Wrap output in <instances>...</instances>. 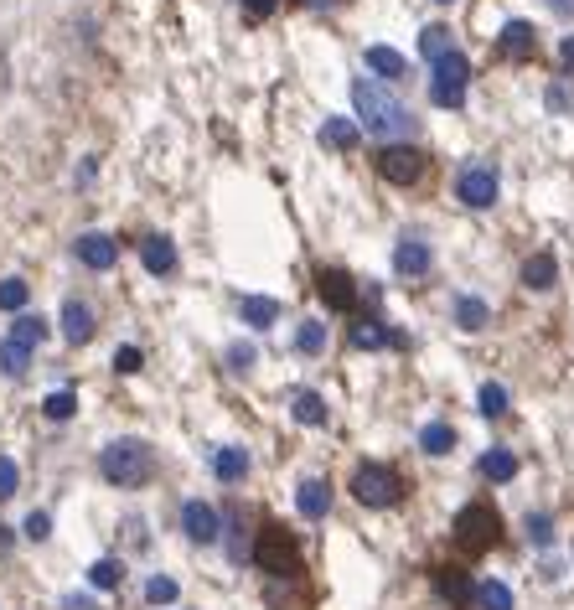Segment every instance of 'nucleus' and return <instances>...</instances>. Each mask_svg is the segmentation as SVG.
<instances>
[{
    "instance_id": "3",
    "label": "nucleus",
    "mask_w": 574,
    "mask_h": 610,
    "mask_svg": "<svg viewBox=\"0 0 574 610\" xmlns=\"http://www.w3.org/2000/svg\"><path fill=\"white\" fill-rule=\"evenodd\" d=\"M450 543H456V554L476 559V554H487V548L502 543V517L492 502H466L456 512V523H450Z\"/></svg>"
},
{
    "instance_id": "21",
    "label": "nucleus",
    "mask_w": 574,
    "mask_h": 610,
    "mask_svg": "<svg viewBox=\"0 0 574 610\" xmlns=\"http://www.w3.org/2000/svg\"><path fill=\"white\" fill-rule=\"evenodd\" d=\"M476 471L487 476L492 486H502V481H512V476H518V455H512L507 445H492V450L476 461Z\"/></svg>"
},
{
    "instance_id": "36",
    "label": "nucleus",
    "mask_w": 574,
    "mask_h": 610,
    "mask_svg": "<svg viewBox=\"0 0 574 610\" xmlns=\"http://www.w3.org/2000/svg\"><path fill=\"white\" fill-rule=\"evenodd\" d=\"M145 600H150V605H176V600H181V585H176L171 574H150V579H145Z\"/></svg>"
},
{
    "instance_id": "46",
    "label": "nucleus",
    "mask_w": 574,
    "mask_h": 610,
    "mask_svg": "<svg viewBox=\"0 0 574 610\" xmlns=\"http://www.w3.org/2000/svg\"><path fill=\"white\" fill-rule=\"evenodd\" d=\"M63 610H94V600H88V595H68Z\"/></svg>"
},
{
    "instance_id": "12",
    "label": "nucleus",
    "mask_w": 574,
    "mask_h": 610,
    "mask_svg": "<svg viewBox=\"0 0 574 610\" xmlns=\"http://www.w3.org/2000/svg\"><path fill=\"white\" fill-rule=\"evenodd\" d=\"M533 47H538L533 21H507L502 32H497V57H502V63H528Z\"/></svg>"
},
{
    "instance_id": "17",
    "label": "nucleus",
    "mask_w": 574,
    "mask_h": 610,
    "mask_svg": "<svg viewBox=\"0 0 574 610\" xmlns=\"http://www.w3.org/2000/svg\"><path fill=\"white\" fill-rule=\"evenodd\" d=\"M352 347L378 352V347H404V337H399V331H388L383 316H362V321L352 326Z\"/></svg>"
},
{
    "instance_id": "20",
    "label": "nucleus",
    "mask_w": 574,
    "mask_h": 610,
    "mask_svg": "<svg viewBox=\"0 0 574 610\" xmlns=\"http://www.w3.org/2000/svg\"><path fill=\"white\" fill-rule=\"evenodd\" d=\"M450 321H456L461 331H481L492 321V305L481 295H456V305H450Z\"/></svg>"
},
{
    "instance_id": "7",
    "label": "nucleus",
    "mask_w": 574,
    "mask_h": 610,
    "mask_svg": "<svg viewBox=\"0 0 574 610\" xmlns=\"http://www.w3.org/2000/svg\"><path fill=\"white\" fill-rule=\"evenodd\" d=\"M373 166H378V176L383 181H394V187H414L419 176H425V150L419 145H404V140H388L378 156H373Z\"/></svg>"
},
{
    "instance_id": "10",
    "label": "nucleus",
    "mask_w": 574,
    "mask_h": 610,
    "mask_svg": "<svg viewBox=\"0 0 574 610\" xmlns=\"http://www.w3.org/2000/svg\"><path fill=\"white\" fill-rule=\"evenodd\" d=\"M430 269H435V249L419 233H404L394 243V274H399V280H425Z\"/></svg>"
},
{
    "instance_id": "16",
    "label": "nucleus",
    "mask_w": 574,
    "mask_h": 610,
    "mask_svg": "<svg viewBox=\"0 0 574 610\" xmlns=\"http://www.w3.org/2000/svg\"><path fill=\"white\" fill-rule=\"evenodd\" d=\"M295 507H300V517H311V523H321V517L331 512V486L321 481V476H306L295 486Z\"/></svg>"
},
{
    "instance_id": "33",
    "label": "nucleus",
    "mask_w": 574,
    "mask_h": 610,
    "mask_svg": "<svg viewBox=\"0 0 574 610\" xmlns=\"http://www.w3.org/2000/svg\"><path fill=\"white\" fill-rule=\"evenodd\" d=\"M295 352L321 357V352H326V321H300V326H295Z\"/></svg>"
},
{
    "instance_id": "40",
    "label": "nucleus",
    "mask_w": 574,
    "mask_h": 610,
    "mask_svg": "<svg viewBox=\"0 0 574 610\" xmlns=\"http://www.w3.org/2000/svg\"><path fill=\"white\" fill-rule=\"evenodd\" d=\"M16 486H21V466L11 461V455H0V502L16 497Z\"/></svg>"
},
{
    "instance_id": "39",
    "label": "nucleus",
    "mask_w": 574,
    "mask_h": 610,
    "mask_svg": "<svg viewBox=\"0 0 574 610\" xmlns=\"http://www.w3.org/2000/svg\"><path fill=\"white\" fill-rule=\"evenodd\" d=\"M21 533L32 538V543H47V538H52V517H47V512H26V523H21Z\"/></svg>"
},
{
    "instance_id": "37",
    "label": "nucleus",
    "mask_w": 574,
    "mask_h": 610,
    "mask_svg": "<svg viewBox=\"0 0 574 610\" xmlns=\"http://www.w3.org/2000/svg\"><path fill=\"white\" fill-rule=\"evenodd\" d=\"M476 409L487 414V419H502V414H507V388H502V383H481Z\"/></svg>"
},
{
    "instance_id": "41",
    "label": "nucleus",
    "mask_w": 574,
    "mask_h": 610,
    "mask_svg": "<svg viewBox=\"0 0 574 610\" xmlns=\"http://www.w3.org/2000/svg\"><path fill=\"white\" fill-rule=\"evenodd\" d=\"M140 368H145V352H140V347H119V352H114V373L130 378V373H140Z\"/></svg>"
},
{
    "instance_id": "22",
    "label": "nucleus",
    "mask_w": 574,
    "mask_h": 610,
    "mask_svg": "<svg viewBox=\"0 0 574 610\" xmlns=\"http://www.w3.org/2000/svg\"><path fill=\"white\" fill-rule=\"evenodd\" d=\"M554 280H559V259L543 249V254H533L528 264H523V285L528 290H554Z\"/></svg>"
},
{
    "instance_id": "9",
    "label": "nucleus",
    "mask_w": 574,
    "mask_h": 610,
    "mask_svg": "<svg viewBox=\"0 0 574 610\" xmlns=\"http://www.w3.org/2000/svg\"><path fill=\"white\" fill-rule=\"evenodd\" d=\"M181 533H187L192 543H218L223 538V512L213 507V502H202V497H192V502H181Z\"/></svg>"
},
{
    "instance_id": "48",
    "label": "nucleus",
    "mask_w": 574,
    "mask_h": 610,
    "mask_svg": "<svg viewBox=\"0 0 574 610\" xmlns=\"http://www.w3.org/2000/svg\"><path fill=\"white\" fill-rule=\"evenodd\" d=\"M440 6H450V0H440Z\"/></svg>"
},
{
    "instance_id": "42",
    "label": "nucleus",
    "mask_w": 574,
    "mask_h": 610,
    "mask_svg": "<svg viewBox=\"0 0 574 610\" xmlns=\"http://www.w3.org/2000/svg\"><path fill=\"white\" fill-rule=\"evenodd\" d=\"M254 357H259V352H254L249 342H233V347H228V368H233V373H249Z\"/></svg>"
},
{
    "instance_id": "6",
    "label": "nucleus",
    "mask_w": 574,
    "mask_h": 610,
    "mask_svg": "<svg viewBox=\"0 0 574 610\" xmlns=\"http://www.w3.org/2000/svg\"><path fill=\"white\" fill-rule=\"evenodd\" d=\"M435 73H430V99H435V109H461L466 104V83H471V63L461 52H450V57H440V63H430Z\"/></svg>"
},
{
    "instance_id": "14",
    "label": "nucleus",
    "mask_w": 574,
    "mask_h": 610,
    "mask_svg": "<svg viewBox=\"0 0 574 610\" xmlns=\"http://www.w3.org/2000/svg\"><path fill=\"white\" fill-rule=\"evenodd\" d=\"M316 290H321V300L331 305V311H357V280L347 269H321Z\"/></svg>"
},
{
    "instance_id": "25",
    "label": "nucleus",
    "mask_w": 574,
    "mask_h": 610,
    "mask_svg": "<svg viewBox=\"0 0 574 610\" xmlns=\"http://www.w3.org/2000/svg\"><path fill=\"white\" fill-rule=\"evenodd\" d=\"M290 414H295V424L316 430V424H326V399H321V393H311V388H300L295 399H290Z\"/></svg>"
},
{
    "instance_id": "8",
    "label": "nucleus",
    "mask_w": 574,
    "mask_h": 610,
    "mask_svg": "<svg viewBox=\"0 0 574 610\" xmlns=\"http://www.w3.org/2000/svg\"><path fill=\"white\" fill-rule=\"evenodd\" d=\"M497 192H502V176H497V166H492L487 156H476V161H466V166L456 171V197H461L466 207H492Z\"/></svg>"
},
{
    "instance_id": "2",
    "label": "nucleus",
    "mask_w": 574,
    "mask_h": 610,
    "mask_svg": "<svg viewBox=\"0 0 574 610\" xmlns=\"http://www.w3.org/2000/svg\"><path fill=\"white\" fill-rule=\"evenodd\" d=\"M99 476L109 486H119V492H140V486L156 476V450H150V440H135V435L109 440L99 450Z\"/></svg>"
},
{
    "instance_id": "34",
    "label": "nucleus",
    "mask_w": 574,
    "mask_h": 610,
    "mask_svg": "<svg viewBox=\"0 0 574 610\" xmlns=\"http://www.w3.org/2000/svg\"><path fill=\"white\" fill-rule=\"evenodd\" d=\"M42 414H47L52 424L73 419V414H78V393H73V388H57V393H47V399H42Z\"/></svg>"
},
{
    "instance_id": "35",
    "label": "nucleus",
    "mask_w": 574,
    "mask_h": 610,
    "mask_svg": "<svg viewBox=\"0 0 574 610\" xmlns=\"http://www.w3.org/2000/svg\"><path fill=\"white\" fill-rule=\"evenodd\" d=\"M26 300H32V285H26V280H16V274H11V280H0V311L21 316Z\"/></svg>"
},
{
    "instance_id": "11",
    "label": "nucleus",
    "mask_w": 574,
    "mask_h": 610,
    "mask_svg": "<svg viewBox=\"0 0 574 610\" xmlns=\"http://www.w3.org/2000/svg\"><path fill=\"white\" fill-rule=\"evenodd\" d=\"M73 254H78L83 269H114L119 264V238H109V233H78Z\"/></svg>"
},
{
    "instance_id": "26",
    "label": "nucleus",
    "mask_w": 574,
    "mask_h": 610,
    "mask_svg": "<svg viewBox=\"0 0 574 610\" xmlns=\"http://www.w3.org/2000/svg\"><path fill=\"white\" fill-rule=\"evenodd\" d=\"M435 590H440L445 600H456V605H471V600H476V585H471L461 569H435Z\"/></svg>"
},
{
    "instance_id": "27",
    "label": "nucleus",
    "mask_w": 574,
    "mask_h": 610,
    "mask_svg": "<svg viewBox=\"0 0 574 610\" xmlns=\"http://www.w3.org/2000/svg\"><path fill=\"white\" fill-rule=\"evenodd\" d=\"M419 450H425V455H450V450H456V430H450L445 419H430L425 430H419Z\"/></svg>"
},
{
    "instance_id": "29",
    "label": "nucleus",
    "mask_w": 574,
    "mask_h": 610,
    "mask_svg": "<svg viewBox=\"0 0 574 610\" xmlns=\"http://www.w3.org/2000/svg\"><path fill=\"white\" fill-rule=\"evenodd\" d=\"M321 145H331V150H357L362 145V130L352 125V119H326V125H321Z\"/></svg>"
},
{
    "instance_id": "15",
    "label": "nucleus",
    "mask_w": 574,
    "mask_h": 610,
    "mask_svg": "<svg viewBox=\"0 0 574 610\" xmlns=\"http://www.w3.org/2000/svg\"><path fill=\"white\" fill-rule=\"evenodd\" d=\"M94 331H99L94 305L78 300V295H68V300H63V337H68L73 347H88V342H94Z\"/></svg>"
},
{
    "instance_id": "4",
    "label": "nucleus",
    "mask_w": 574,
    "mask_h": 610,
    "mask_svg": "<svg viewBox=\"0 0 574 610\" xmlns=\"http://www.w3.org/2000/svg\"><path fill=\"white\" fill-rule=\"evenodd\" d=\"M254 564L269 579H295L300 574V538L285 523H259L254 528Z\"/></svg>"
},
{
    "instance_id": "47",
    "label": "nucleus",
    "mask_w": 574,
    "mask_h": 610,
    "mask_svg": "<svg viewBox=\"0 0 574 610\" xmlns=\"http://www.w3.org/2000/svg\"><path fill=\"white\" fill-rule=\"evenodd\" d=\"M306 6H331V0H306Z\"/></svg>"
},
{
    "instance_id": "28",
    "label": "nucleus",
    "mask_w": 574,
    "mask_h": 610,
    "mask_svg": "<svg viewBox=\"0 0 574 610\" xmlns=\"http://www.w3.org/2000/svg\"><path fill=\"white\" fill-rule=\"evenodd\" d=\"M32 352H37V347L6 337V342H0V373H6V378H21L26 368H32Z\"/></svg>"
},
{
    "instance_id": "31",
    "label": "nucleus",
    "mask_w": 574,
    "mask_h": 610,
    "mask_svg": "<svg viewBox=\"0 0 574 610\" xmlns=\"http://www.w3.org/2000/svg\"><path fill=\"white\" fill-rule=\"evenodd\" d=\"M476 610H512V590L502 585V579H476Z\"/></svg>"
},
{
    "instance_id": "1",
    "label": "nucleus",
    "mask_w": 574,
    "mask_h": 610,
    "mask_svg": "<svg viewBox=\"0 0 574 610\" xmlns=\"http://www.w3.org/2000/svg\"><path fill=\"white\" fill-rule=\"evenodd\" d=\"M352 104H357V130H368L373 140H404L414 130V109L388 83L357 78L352 83Z\"/></svg>"
},
{
    "instance_id": "44",
    "label": "nucleus",
    "mask_w": 574,
    "mask_h": 610,
    "mask_svg": "<svg viewBox=\"0 0 574 610\" xmlns=\"http://www.w3.org/2000/svg\"><path fill=\"white\" fill-rule=\"evenodd\" d=\"M559 63H564V73H574V37L559 42Z\"/></svg>"
},
{
    "instance_id": "38",
    "label": "nucleus",
    "mask_w": 574,
    "mask_h": 610,
    "mask_svg": "<svg viewBox=\"0 0 574 610\" xmlns=\"http://www.w3.org/2000/svg\"><path fill=\"white\" fill-rule=\"evenodd\" d=\"M523 528H528V543H533V548H554V538H559L549 512H528V523H523Z\"/></svg>"
},
{
    "instance_id": "23",
    "label": "nucleus",
    "mask_w": 574,
    "mask_h": 610,
    "mask_svg": "<svg viewBox=\"0 0 574 610\" xmlns=\"http://www.w3.org/2000/svg\"><path fill=\"white\" fill-rule=\"evenodd\" d=\"M368 68H373L383 83H404V78H409V63H404L394 47H368Z\"/></svg>"
},
{
    "instance_id": "13",
    "label": "nucleus",
    "mask_w": 574,
    "mask_h": 610,
    "mask_svg": "<svg viewBox=\"0 0 574 610\" xmlns=\"http://www.w3.org/2000/svg\"><path fill=\"white\" fill-rule=\"evenodd\" d=\"M140 264L156 274V280H171L176 264H181V254H176V243H171L166 233H145V238H140Z\"/></svg>"
},
{
    "instance_id": "30",
    "label": "nucleus",
    "mask_w": 574,
    "mask_h": 610,
    "mask_svg": "<svg viewBox=\"0 0 574 610\" xmlns=\"http://www.w3.org/2000/svg\"><path fill=\"white\" fill-rule=\"evenodd\" d=\"M88 585L94 590H119L125 585V559H94L88 564Z\"/></svg>"
},
{
    "instance_id": "45",
    "label": "nucleus",
    "mask_w": 574,
    "mask_h": 610,
    "mask_svg": "<svg viewBox=\"0 0 574 610\" xmlns=\"http://www.w3.org/2000/svg\"><path fill=\"white\" fill-rule=\"evenodd\" d=\"M543 6H549L554 16H564V21H574V0H543Z\"/></svg>"
},
{
    "instance_id": "32",
    "label": "nucleus",
    "mask_w": 574,
    "mask_h": 610,
    "mask_svg": "<svg viewBox=\"0 0 574 610\" xmlns=\"http://www.w3.org/2000/svg\"><path fill=\"white\" fill-rule=\"evenodd\" d=\"M419 52H425L430 63H440V57L456 52V42H450V26H425V32H419Z\"/></svg>"
},
{
    "instance_id": "24",
    "label": "nucleus",
    "mask_w": 574,
    "mask_h": 610,
    "mask_svg": "<svg viewBox=\"0 0 574 610\" xmlns=\"http://www.w3.org/2000/svg\"><path fill=\"white\" fill-rule=\"evenodd\" d=\"M6 337H16V342H26V347H42V342L52 337V326H47V316H37V311H21V316L11 321Z\"/></svg>"
},
{
    "instance_id": "19",
    "label": "nucleus",
    "mask_w": 574,
    "mask_h": 610,
    "mask_svg": "<svg viewBox=\"0 0 574 610\" xmlns=\"http://www.w3.org/2000/svg\"><path fill=\"white\" fill-rule=\"evenodd\" d=\"M238 316H244V326H254V331H269L280 321V300H269V295H244L238 300Z\"/></svg>"
},
{
    "instance_id": "5",
    "label": "nucleus",
    "mask_w": 574,
    "mask_h": 610,
    "mask_svg": "<svg viewBox=\"0 0 574 610\" xmlns=\"http://www.w3.org/2000/svg\"><path fill=\"white\" fill-rule=\"evenodd\" d=\"M352 497L362 507H373V512H388V507L404 502V476L394 466H383V461H362L352 471Z\"/></svg>"
},
{
    "instance_id": "43",
    "label": "nucleus",
    "mask_w": 574,
    "mask_h": 610,
    "mask_svg": "<svg viewBox=\"0 0 574 610\" xmlns=\"http://www.w3.org/2000/svg\"><path fill=\"white\" fill-rule=\"evenodd\" d=\"M549 109H554V114H569V94H564V88H559V83L549 88Z\"/></svg>"
},
{
    "instance_id": "18",
    "label": "nucleus",
    "mask_w": 574,
    "mask_h": 610,
    "mask_svg": "<svg viewBox=\"0 0 574 610\" xmlns=\"http://www.w3.org/2000/svg\"><path fill=\"white\" fill-rule=\"evenodd\" d=\"M213 476L223 481V486H238L249 476V450L244 445H218L213 450Z\"/></svg>"
}]
</instances>
